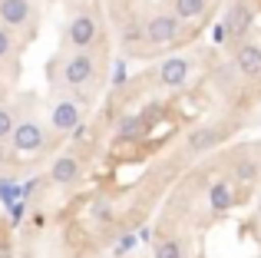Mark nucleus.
<instances>
[{"label":"nucleus","mask_w":261,"mask_h":258,"mask_svg":"<svg viewBox=\"0 0 261 258\" xmlns=\"http://www.w3.org/2000/svg\"><path fill=\"white\" fill-rule=\"evenodd\" d=\"M13 136V149H20V152H33V149L43 146V129H40L37 123H20L10 129Z\"/></svg>","instance_id":"f03ea898"},{"label":"nucleus","mask_w":261,"mask_h":258,"mask_svg":"<svg viewBox=\"0 0 261 258\" xmlns=\"http://www.w3.org/2000/svg\"><path fill=\"white\" fill-rule=\"evenodd\" d=\"M10 129H13V123H10V113H7V110H0V139H4V136H10Z\"/></svg>","instance_id":"2eb2a0df"},{"label":"nucleus","mask_w":261,"mask_h":258,"mask_svg":"<svg viewBox=\"0 0 261 258\" xmlns=\"http://www.w3.org/2000/svg\"><path fill=\"white\" fill-rule=\"evenodd\" d=\"M142 129H146V123H142V119H126V123L119 126V136H122V139H139Z\"/></svg>","instance_id":"ddd939ff"},{"label":"nucleus","mask_w":261,"mask_h":258,"mask_svg":"<svg viewBox=\"0 0 261 258\" xmlns=\"http://www.w3.org/2000/svg\"><path fill=\"white\" fill-rule=\"evenodd\" d=\"M155 258H182V245L175 239H166L155 245Z\"/></svg>","instance_id":"f8f14e48"},{"label":"nucleus","mask_w":261,"mask_h":258,"mask_svg":"<svg viewBox=\"0 0 261 258\" xmlns=\"http://www.w3.org/2000/svg\"><path fill=\"white\" fill-rule=\"evenodd\" d=\"M89 73H93V57H86V53H80V57L66 60V66H63V80H66L70 86L86 83Z\"/></svg>","instance_id":"7ed1b4c3"},{"label":"nucleus","mask_w":261,"mask_h":258,"mask_svg":"<svg viewBox=\"0 0 261 258\" xmlns=\"http://www.w3.org/2000/svg\"><path fill=\"white\" fill-rule=\"evenodd\" d=\"M225 202H228V199H225V189H215V205H218V209H222V205H225Z\"/></svg>","instance_id":"f3484780"},{"label":"nucleus","mask_w":261,"mask_h":258,"mask_svg":"<svg viewBox=\"0 0 261 258\" xmlns=\"http://www.w3.org/2000/svg\"><path fill=\"white\" fill-rule=\"evenodd\" d=\"M7 50H10V33H7L4 27H0V57H4Z\"/></svg>","instance_id":"dca6fc26"},{"label":"nucleus","mask_w":261,"mask_h":258,"mask_svg":"<svg viewBox=\"0 0 261 258\" xmlns=\"http://www.w3.org/2000/svg\"><path fill=\"white\" fill-rule=\"evenodd\" d=\"M178 33V20L172 13H159V17H152L146 23V30H142V37L149 40V43H169Z\"/></svg>","instance_id":"f257e3e1"},{"label":"nucleus","mask_w":261,"mask_h":258,"mask_svg":"<svg viewBox=\"0 0 261 258\" xmlns=\"http://www.w3.org/2000/svg\"><path fill=\"white\" fill-rule=\"evenodd\" d=\"M0 20L7 27H23L30 20V4L27 0H4L0 4Z\"/></svg>","instance_id":"20e7f679"},{"label":"nucleus","mask_w":261,"mask_h":258,"mask_svg":"<svg viewBox=\"0 0 261 258\" xmlns=\"http://www.w3.org/2000/svg\"><path fill=\"white\" fill-rule=\"evenodd\" d=\"M238 66H242L245 76H258L261 73V50L258 46H242L238 50Z\"/></svg>","instance_id":"0eeeda50"},{"label":"nucleus","mask_w":261,"mask_h":258,"mask_svg":"<svg viewBox=\"0 0 261 258\" xmlns=\"http://www.w3.org/2000/svg\"><path fill=\"white\" fill-rule=\"evenodd\" d=\"M185 73H189V63H185L182 57H172V60L162 63V83H166V86H182Z\"/></svg>","instance_id":"423d86ee"},{"label":"nucleus","mask_w":261,"mask_h":258,"mask_svg":"<svg viewBox=\"0 0 261 258\" xmlns=\"http://www.w3.org/2000/svg\"><path fill=\"white\" fill-rule=\"evenodd\" d=\"M215 142V133L212 129H198V133H192V149H205Z\"/></svg>","instance_id":"4468645a"},{"label":"nucleus","mask_w":261,"mask_h":258,"mask_svg":"<svg viewBox=\"0 0 261 258\" xmlns=\"http://www.w3.org/2000/svg\"><path fill=\"white\" fill-rule=\"evenodd\" d=\"M96 215H102V219L109 215V205H106V202H96Z\"/></svg>","instance_id":"a211bd4d"},{"label":"nucleus","mask_w":261,"mask_h":258,"mask_svg":"<svg viewBox=\"0 0 261 258\" xmlns=\"http://www.w3.org/2000/svg\"><path fill=\"white\" fill-rule=\"evenodd\" d=\"M80 123V110L73 103H60L57 110H53V126L57 129H73Z\"/></svg>","instance_id":"6e6552de"},{"label":"nucleus","mask_w":261,"mask_h":258,"mask_svg":"<svg viewBox=\"0 0 261 258\" xmlns=\"http://www.w3.org/2000/svg\"><path fill=\"white\" fill-rule=\"evenodd\" d=\"M93 37H96V23H93V17H76L70 23V40L76 46H89L93 43Z\"/></svg>","instance_id":"39448f33"},{"label":"nucleus","mask_w":261,"mask_h":258,"mask_svg":"<svg viewBox=\"0 0 261 258\" xmlns=\"http://www.w3.org/2000/svg\"><path fill=\"white\" fill-rule=\"evenodd\" d=\"M76 175H80V166H76L73 156H63V159L53 166V182H73Z\"/></svg>","instance_id":"9d476101"},{"label":"nucleus","mask_w":261,"mask_h":258,"mask_svg":"<svg viewBox=\"0 0 261 258\" xmlns=\"http://www.w3.org/2000/svg\"><path fill=\"white\" fill-rule=\"evenodd\" d=\"M205 10V0H175V13L182 20H195Z\"/></svg>","instance_id":"9b49d317"},{"label":"nucleus","mask_w":261,"mask_h":258,"mask_svg":"<svg viewBox=\"0 0 261 258\" xmlns=\"http://www.w3.org/2000/svg\"><path fill=\"white\" fill-rule=\"evenodd\" d=\"M245 30H248V7L235 4L228 10V33H231V37H242Z\"/></svg>","instance_id":"1a4fd4ad"}]
</instances>
